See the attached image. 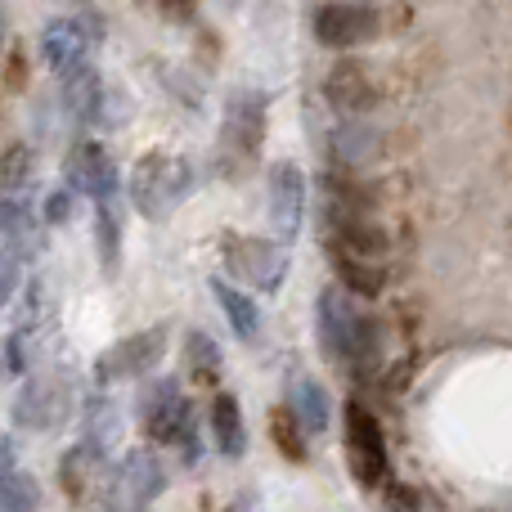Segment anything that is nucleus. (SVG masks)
<instances>
[{
  "label": "nucleus",
  "mask_w": 512,
  "mask_h": 512,
  "mask_svg": "<svg viewBox=\"0 0 512 512\" xmlns=\"http://www.w3.org/2000/svg\"><path fill=\"white\" fill-rule=\"evenodd\" d=\"M68 180H72V189H81V194L95 198V203L117 198V167L104 144H95V140L77 144V149L68 153Z\"/></svg>",
  "instance_id": "f8f14e48"
},
{
  "label": "nucleus",
  "mask_w": 512,
  "mask_h": 512,
  "mask_svg": "<svg viewBox=\"0 0 512 512\" xmlns=\"http://www.w3.org/2000/svg\"><path fill=\"white\" fill-rule=\"evenodd\" d=\"M14 292H18V256L0 248V306H9Z\"/></svg>",
  "instance_id": "c85d7f7f"
},
{
  "label": "nucleus",
  "mask_w": 512,
  "mask_h": 512,
  "mask_svg": "<svg viewBox=\"0 0 512 512\" xmlns=\"http://www.w3.org/2000/svg\"><path fill=\"white\" fill-rule=\"evenodd\" d=\"M346 463H351V477L364 490L382 486L387 477V441H382V427L360 400L346 405Z\"/></svg>",
  "instance_id": "423d86ee"
},
{
  "label": "nucleus",
  "mask_w": 512,
  "mask_h": 512,
  "mask_svg": "<svg viewBox=\"0 0 512 512\" xmlns=\"http://www.w3.org/2000/svg\"><path fill=\"white\" fill-rule=\"evenodd\" d=\"M185 364H189V378L207 382V387L221 378V351L212 346V337H207V333H189V342H185Z\"/></svg>",
  "instance_id": "393cba45"
},
{
  "label": "nucleus",
  "mask_w": 512,
  "mask_h": 512,
  "mask_svg": "<svg viewBox=\"0 0 512 512\" xmlns=\"http://www.w3.org/2000/svg\"><path fill=\"white\" fill-rule=\"evenodd\" d=\"M221 261L239 283L261 292H279L283 274H288V248L256 234H225L221 239Z\"/></svg>",
  "instance_id": "20e7f679"
},
{
  "label": "nucleus",
  "mask_w": 512,
  "mask_h": 512,
  "mask_svg": "<svg viewBox=\"0 0 512 512\" xmlns=\"http://www.w3.org/2000/svg\"><path fill=\"white\" fill-rule=\"evenodd\" d=\"M68 212H72L68 194H50V198H45V207H41L36 216H41L45 225H59V221H68Z\"/></svg>",
  "instance_id": "c756f323"
},
{
  "label": "nucleus",
  "mask_w": 512,
  "mask_h": 512,
  "mask_svg": "<svg viewBox=\"0 0 512 512\" xmlns=\"http://www.w3.org/2000/svg\"><path fill=\"white\" fill-rule=\"evenodd\" d=\"M140 414H144V432L158 445H180L189 463H198V423H194V405L180 396V387L171 378H158L153 387H144L140 396Z\"/></svg>",
  "instance_id": "7ed1b4c3"
},
{
  "label": "nucleus",
  "mask_w": 512,
  "mask_h": 512,
  "mask_svg": "<svg viewBox=\"0 0 512 512\" xmlns=\"http://www.w3.org/2000/svg\"><path fill=\"white\" fill-rule=\"evenodd\" d=\"M225 140L243 153V158H256L265 140V99L252 95V90H239V95L225 104Z\"/></svg>",
  "instance_id": "ddd939ff"
},
{
  "label": "nucleus",
  "mask_w": 512,
  "mask_h": 512,
  "mask_svg": "<svg viewBox=\"0 0 512 512\" xmlns=\"http://www.w3.org/2000/svg\"><path fill=\"white\" fill-rule=\"evenodd\" d=\"M270 436H274V445L283 450V459H292V463L306 459V445H301V427L292 423L288 409H274V418H270Z\"/></svg>",
  "instance_id": "bb28decb"
},
{
  "label": "nucleus",
  "mask_w": 512,
  "mask_h": 512,
  "mask_svg": "<svg viewBox=\"0 0 512 512\" xmlns=\"http://www.w3.org/2000/svg\"><path fill=\"white\" fill-rule=\"evenodd\" d=\"M32 185V149L27 144H9L0 158V194L5 189H27Z\"/></svg>",
  "instance_id": "a878e982"
},
{
  "label": "nucleus",
  "mask_w": 512,
  "mask_h": 512,
  "mask_svg": "<svg viewBox=\"0 0 512 512\" xmlns=\"http://www.w3.org/2000/svg\"><path fill=\"white\" fill-rule=\"evenodd\" d=\"M117 436H122V423H117V405L113 400H90L86 405V441L81 445H90L95 454H104L108 459V450L117 445Z\"/></svg>",
  "instance_id": "4be33fe9"
},
{
  "label": "nucleus",
  "mask_w": 512,
  "mask_h": 512,
  "mask_svg": "<svg viewBox=\"0 0 512 512\" xmlns=\"http://www.w3.org/2000/svg\"><path fill=\"white\" fill-rule=\"evenodd\" d=\"M90 50H95V36H90V27L81 23V18H54V23L41 32L45 68H50L54 77H63V81H68L72 72L86 68Z\"/></svg>",
  "instance_id": "9d476101"
},
{
  "label": "nucleus",
  "mask_w": 512,
  "mask_h": 512,
  "mask_svg": "<svg viewBox=\"0 0 512 512\" xmlns=\"http://www.w3.org/2000/svg\"><path fill=\"white\" fill-rule=\"evenodd\" d=\"M382 32V18L373 5L360 0H328L315 9V41L328 50H355V45H369Z\"/></svg>",
  "instance_id": "0eeeda50"
},
{
  "label": "nucleus",
  "mask_w": 512,
  "mask_h": 512,
  "mask_svg": "<svg viewBox=\"0 0 512 512\" xmlns=\"http://www.w3.org/2000/svg\"><path fill=\"white\" fill-rule=\"evenodd\" d=\"M189 185H194L189 158L167 153V149H153V153H144L131 171V203L144 221H167V216L185 203Z\"/></svg>",
  "instance_id": "f257e3e1"
},
{
  "label": "nucleus",
  "mask_w": 512,
  "mask_h": 512,
  "mask_svg": "<svg viewBox=\"0 0 512 512\" xmlns=\"http://www.w3.org/2000/svg\"><path fill=\"white\" fill-rule=\"evenodd\" d=\"M9 454V441H0V512H41V481Z\"/></svg>",
  "instance_id": "dca6fc26"
},
{
  "label": "nucleus",
  "mask_w": 512,
  "mask_h": 512,
  "mask_svg": "<svg viewBox=\"0 0 512 512\" xmlns=\"http://www.w3.org/2000/svg\"><path fill=\"white\" fill-rule=\"evenodd\" d=\"M315 333H319V351L337 364H351L369 351V333L373 324L364 319V310H355V301L346 297V288L328 283L315 301Z\"/></svg>",
  "instance_id": "f03ea898"
},
{
  "label": "nucleus",
  "mask_w": 512,
  "mask_h": 512,
  "mask_svg": "<svg viewBox=\"0 0 512 512\" xmlns=\"http://www.w3.org/2000/svg\"><path fill=\"white\" fill-rule=\"evenodd\" d=\"M212 297L221 301V310H225V319L234 324V333L256 337V328H261V310H256V301L248 297V292H239L234 283H225V279H212Z\"/></svg>",
  "instance_id": "412c9836"
},
{
  "label": "nucleus",
  "mask_w": 512,
  "mask_h": 512,
  "mask_svg": "<svg viewBox=\"0 0 512 512\" xmlns=\"http://www.w3.org/2000/svg\"><path fill=\"white\" fill-rule=\"evenodd\" d=\"M68 418V387L59 378H27L14 400V423L23 432H59Z\"/></svg>",
  "instance_id": "1a4fd4ad"
},
{
  "label": "nucleus",
  "mask_w": 512,
  "mask_h": 512,
  "mask_svg": "<svg viewBox=\"0 0 512 512\" xmlns=\"http://www.w3.org/2000/svg\"><path fill=\"white\" fill-rule=\"evenodd\" d=\"M167 355V324L158 328H140V333L113 342L104 355L95 360V382L113 387V382H131V378H149L153 364Z\"/></svg>",
  "instance_id": "39448f33"
},
{
  "label": "nucleus",
  "mask_w": 512,
  "mask_h": 512,
  "mask_svg": "<svg viewBox=\"0 0 512 512\" xmlns=\"http://www.w3.org/2000/svg\"><path fill=\"white\" fill-rule=\"evenodd\" d=\"M0 50H5V9H0Z\"/></svg>",
  "instance_id": "7c9ffc66"
},
{
  "label": "nucleus",
  "mask_w": 512,
  "mask_h": 512,
  "mask_svg": "<svg viewBox=\"0 0 512 512\" xmlns=\"http://www.w3.org/2000/svg\"><path fill=\"white\" fill-rule=\"evenodd\" d=\"M59 481H63V490H68L72 504H90L95 490L104 486V454H95L90 445H72V450L63 454Z\"/></svg>",
  "instance_id": "2eb2a0df"
},
{
  "label": "nucleus",
  "mask_w": 512,
  "mask_h": 512,
  "mask_svg": "<svg viewBox=\"0 0 512 512\" xmlns=\"http://www.w3.org/2000/svg\"><path fill=\"white\" fill-rule=\"evenodd\" d=\"M99 77L90 68H81V72H72L68 77V113L72 117H81V122H95L99 117V104H104V95H99Z\"/></svg>",
  "instance_id": "b1692460"
},
{
  "label": "nucleus",
  "mask_w": 512,
  "mask_h": 512,
  "mask_svg": "<svg viewBox=\"0 0 512 512\" xmlns=\"http://www.w3.org/2000/svg\"><path fill=\"white\" fill-rule=\"evenodd\" d=\"M306 216V176L297 162H274L270 171V221L279 243H292Z\"/></svg>",
  "instance_id": "9b49d317"
},
{
  "label": "nucleus",
  "mask_w": 512,
  "mask_h": 512,
  "mask_svg": "<svg viewBox=\"0 0 512 512\" xmlns=\"http://www.w3.org/2000/svg\"><path fill=\"white\" fill-rule=\"evenodd\" d=\"M108 512H144V508H108Z\"/></svg>",
  "instance_id": "2f4dec72"
},
{
  "label": "nucleus",
  "mask_w": 512,
  "mask_h": 512,
  "mask_svg": "<svg viewBox=\"0 0 512 512\" xmlns=\"http://www.w3.org/2000/svg\"><path fill=\"white\" fill-rule=\"evenodd\" d=\"M95 225H99V252H104V265L117 261V239H122V225L113 221V198L108 203H95Z\"/></svg>",
  "instance_id": "cd10ccee"
},
{
  "label": "nucleus",
  "mask_w": 512,
  "mask_h": 512,
  "mask_svg": "<svg viewBox=\"0 0 512 512\" xmlns=\"http://www.w3.org/2000/svg\"><path fill=\"white\" fill-rule=\"evenodd\" d=\"M36 221H41V216H36V194H32V185H27V189H5V194H0V230H5L14 243L32 248Z\"/></svg>",
  "instance_id": "aec40b11"
},
{
  "label": "nucleus",
  "mask_w": 512,
  "mask_h": 512,
  "mask_svg": "<svg viewBox=\"0 0 512 512\" xmlns=\"http://www.w3.org/2000/svg\"><path fill=\"white\" fill-rule=\"evenodd\" d=\"M378 153H382L378 126L351 122V117L333 126V158L342 162V167H369V162H378Z\"/></svg>",
  "instance_id": "f3484780"
},
{
  "label": "nucleus",
  "mask_w": 512,
  "mask_h": 512,
  "mask_svg": "<svg viewBox=\"0 0 512 512\" xmlns=\"http://www.w3.org/2000/svg\"><path fill=\"white\" fill-rule=\"evenodd\" d=\"M288 414L301 432H324L333 423V405H328V391L315 378H292L288 391Z\"/></svg>",
  "instance_id": "6ab92c4d"
},
{
  "label": "nucleus",
  "mask_w": 512,
  "mask_h": 512,
  "mask_svg": "<svg viewBox=\"0 0 512 512\" xmlns=\"http://www.w3.org/2000/svg\"><path fill=\"white\" fill-rule=\"evenodd\" d=\"M162 490H167V468L158 454H126L113 477V490H108V508H149Z\"/></svg>",
  "instance_id": "6e6552de"
},
{
  "label": "nucleus",
  "mask_w": 512,
  "mask_h": 512,
  "mask_svg": "<svg viewBox=\"0 0 512 512\" xmlns=\"http://www.w3.org/2000/svg\"><path fill=\"white\" fill-rule=\"evenodd\" d=\"M212 432H216V445H221L225 459L239 463L243 454H248V427H243V409H239V396H234V391H216Z\"/></svg>",
  "instance_id": "a211bd4d"
},
{
  "label": "nucleus",
  "mask_w": 512,
  "mask_h": 512,
  "mask_svg": "<svg viewBox=\"0 0 512 512\" xmlns=\"http://www.w3.org/2000/svg\"><path fill=\"white\" fill-rule=\"evenodd\" d=\"M324 95H328V104L342 108V113H364V108L378 99V90H373V77L364 63L342 59V63H333V72L324 77Z\"/></svg>",
  "instance_id": "4468645a"
},
{
  "label": "nucleus",
  "mask_w": 512,
  "mask_h": 512,
  "mask_svg": "<svg viewBox=\"0 0 512 512\" xmlns=\"http://www.w3.org/2000/svg\"><path fill=\"white\" fill-rule=\"evenodd\" d=\"M337 274H342V288L360 292V297H378L382 292V265L378 261H360V256L337 252Z\"/></svg>",
  "instance_id": "5701e85b"
}]
</instances>
